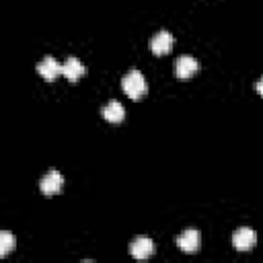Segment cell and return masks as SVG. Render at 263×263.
I'll return each mask as SVG.
<instances>
[{"label":"cell","instance_id":"obj_3","mask_svg":"<svg viewBox=\"0 0 263 263\" xmlns=\"http://www.w3.org/2000/svg\"><path fill=\"white\" fill-rule=\"evenodd\" d=\"M255 242H257V234L249 226H242V228L234 230V234H232V245L236 251H251L255 247Z\"/></svg>","mask_w":263,"mask_h":263},{"label":"cell","instance_id":"obj_7","mask_svg":"<svg viewBox=\"0 0 263 263\" xmlns=\"http://www.w3.org/2000/svg\"><path fill=\"white\" fill-rule=\"evenodd\" d=\"M173 43H175V39L168 31H158L150 41V49L154 55H164L173 49Z\"/></svg>","mask_w":263,"mask_h":263},{"label":"cell","instance_id":"obj_6","mask_svg":"<svg viewBox=\"0 0 263 263\" xmlns=\"http://www.w3.org/2000/svg\"><path fill=\"white\" fill-rule=\"evenodd\" d=\"M199 70V62L193 55H179L175 60V74L177 78H191L195 72Z\"/></svg>","mask_w":263,"mask_h":263},{"label":"cell","instance_id":"obj_11","mask_svg":"<svg viewBox=\"0 0 263 263\" xmlns=\"http://www.w3.org/2000/svg\"><path fill=\"white\" fill-rule=\"evenodd\" d=\"M14 249V236L10 232H0V257H6Z\"/></svg>","mask_w":263,"mask_h":263},{"label":"cell","instance_id":"obj_1","mask_svg":"<svg viewBox=\"0 0 263 263\" xmlns=\"http://www.w3.org/2000/svg\"><path fill=\"white\" fill-rule=\"evenodd\" d=\"M121 88L132 101H140L146 92V80H144L142 72L140 70H129L121 80Z\"/></svg>","mask_w":263,"mask_h":263},{"label":"cell","instance_id":"obj_9","mask_svg":"<svg viewBox=\"0 0 263 263\" xmlns=\"http://www.w3.org/2000/svg\"><path fill=\"white\" fill-rule=\"evenodd\" d=\"M84 72H86V68H84V64H82L78 58L70 55V58L64 62V76H66L70 82H76Z\"/></svg>","mask_w":263,"mask_h":263},{"label":"cell","instance_id":"obj_4","mask_svg":"<svg viewBox=\"0 0 263 263\" xmlns=\"http://www.w3.org/2000/svg\"><path fill=\"white\" fill-rule=\"evenodd\" d=\"M62 185H64V177L60 175V171L51 168L49 173H45V177L39 181V189L43 195H55L62 191Z\"/></svg>","mask_w":263,"mask_h":263},{"label":"cell","instance_id":"obj_10","mask_svg":"<svg viewBox=\"0 0 263 263\" xmlns=\"http://www.w3.org/2000/svg\"><path fill=\"white\" fill-rule=\"evenodd\" d=\"M101 115H103L107 121H111V123H119V121H123V117H125V109H123V105H121L119 101H111V103H107V105L101 109Z\"/></svg>","mask_w":263,"mask_h":263},{"label":"cell","instance_id":"obj_12","mask_svg":"<svg viewBox=\"0 0 263 263\" xmlns=\"http://www.w3.org/2000/svg\"><path fill=\"white\" fill-rule=\"evenodd\" d=\"M255 88H257V92H259V95L263 97V76H261V78L257 80V84H255Z\"/></svg>","mask_w":263,"mask_h":263},{"label":"cell","instance_id":"obj_5","mask_svg":"<svg viewBox=\"0 0 263 263\" xmlns=\"http://www.w3.org/2000/svg\"><path fill=\"white\" fill-rule=\"evenodd\" d=\"M37 74H39L41 78H45V80L51 82V80H55L60 74H64V66H60L55 58L45 55V58L37 64Z\"/></svg>","mask_w":263,"mask_h":263},{"label":"cell","instance_id":"obj_8","mask_svg":"<svg viewBox=\"0 0 263 263\" xmlns=\"http://www.w3.org/2000/svg\"><path fill=\"white\" fill-rule=\"evenodd\" d=\"M129 255L136 259H148L154 255V242L148 236H138L132 245H129Z\"/></svg>","mask_w":263,"mask_h":263},{"label":"cell","instance_id":"obj_2","mask_svg":"<svg viewBox=\"0 0 263 263\" xmlns=\"http://www.w3.org/2000/svg\"><path fill=\"white\" fill-rule=\"evenodd\" d=\"M177 247L183 253H197L201 249V234L197 228H187L183 234L177 236Z\"/></svg>","mask_w":263,"mask_h":263}]
</instances>
